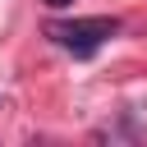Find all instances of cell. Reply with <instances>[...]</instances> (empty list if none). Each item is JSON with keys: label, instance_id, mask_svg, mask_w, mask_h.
<instances>
[{"label": "cell", "instance_id": "obj_1", "mask_svg": "<svg viewBox=\"0 0 147 147\" xmlns=\"http://www.w3.org/2000/svg\"><path fill=\"white\" fill-rule=\"evenodd\" d=\"M119 32V18H64V23H51L46 28V37L55 41V46H64L69 55H78V60H87V55H96L110 37Z\"/></svg>", "mask_w": 147, "mask_h": 147}, {"label": "cell", "instance_id": "obj_2", "mask_svg": "<svg viewBox=\"0 0 147 147\" xmlns=\"http://www.w3.org/2000/svg\"><path fill=\"white\" fill-rule=\"evenodd\" d=\"M41 5H51V9H69L74 0H41Z\"/></svg>", "mask_w": 147, "mask_h": 147}]
</instances>
